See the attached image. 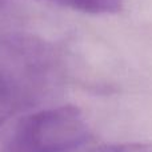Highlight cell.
Here are the masks:
<instances>
[{"mask_svg": "<svg viewBox=\"0 0 152 152\" xmlns=\"http://www.w3.org/2000/svg\"><path fill=\"white\" fill-rule=\"evenodd\" d=\"M61 79V59L52 44L23 32L0 36V126L44 104Z\"/></svg>", "mask_w": 152, "mask_h": 152, "instance_id": "1", "label": "cell"}, {"mask_svg": "<svg viewBox=\"0 0 152 152\" xmlns=\"http://www.w3.org/2000/svg\"><path fill=\"white\" fill-rule=\"evenodd\" d=\"M96 145L83 112L75 105H58L24 115L3 152H91Z\"/></svg>", "mask_w": 152, "mask_h": 152, "instance_id": "2", "label": "cell"}, {"mask_svg": "<svg viewBox=\"0 0 152 152\" xmlns=\"http://www.w3.org/2000/svg\"><path fill=\"white\" fill-rule=\"evenodd\" d=\"M89 15H112L123 10L126 0H45Z\"/></svg>", "mask_w": 152, "mask_h": 152, "instance_id": "3", "label": "cell"}, {"mask_svg": "<svg viewBox=\"0 0 152 152\" xmlns=\"http://www.w3.org/2000/svg\"><path fill=\"white\" fill-rule=\"evenodd\" d=\"M91 152H152V142H129L96 145Z\"/></svg>", "mask_w": 152, "mask_h": 152, "instance_id": "4", "label": "cell"}, {"mask_svg": "<svg viewBox=\"0 0 152 152\" xmlns=\"http://www.w3.org/2000/svg\"><path fill=\"white\" fill-rule=\"evenodd\" d=\"M13 1H15V0H0V15H1L3 12H5V11L13 4Z\"/></svg>", "mask_w": 152, "mask_h": 152, "instance_id": "5", "label": "cell"}]
</instances>
